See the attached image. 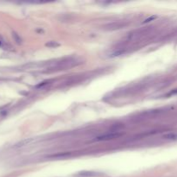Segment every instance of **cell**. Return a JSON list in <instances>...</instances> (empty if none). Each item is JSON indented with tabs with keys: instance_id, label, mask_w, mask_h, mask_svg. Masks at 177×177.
Returning a JSON list of instances; mask_svg holds the SVG:
<instances>
[{
	"instance_id": "6da1fadb",
	"label": "cell",
	"mask_w": 177,
	"mask_h": 177,
	"mask_svg": "<svg viewBox=\"0 0 177 177\" xmlns=\"http://www.w3.org/2000/svg\"><path fill=\"white\" fill-rule=\"evenodd\" d=\"M120 136H121V133H118V132L106 133V134L99 136L98 137H96L95 140L98 141V142H100V141H109V140H112V139H115V138H118Z\"/></svg>"
},
{
	"instance_id": "8992f818",
	"label": "cell",
	"mask_w": 177,
	"mask_h": 177,
	"mask_svg": "<svg viewBox=\"0 0 177 177\" xmlns=\"http://www.w3.org/2000/svg\"><path fill=\"white\" fill-rule=\"evenodd\" d=\"M169 95H177V89L172 90V91L169 93Z\"/></svg>"
},
{
	"instance_id": "3957f363",
	"label": "cell",
	"mask_w": 177,
	"mask_h": 177,
	"mask_svg": "<svg viewBox=\"0 0 177 177\" xmlns=\"http://www.w3.org/2000/svg\"><path fill=\"white\" fill-rule=\"evenodd\" d=\"M69 156H71V153H59V154H56V155H52L48 157L50 158H66V157H68Z\"/></svg>"
},
{
	"instance_id": "277c9868",
	"label": "cell",
	"mask_w": 177,
	"mask_h": 177,
	"mask_svg": "<svg viewBox=\"0 0 177 177\" xmlns=\"http://www.w3.org/2000/svg\"><path fill=\"white\" fill-rule=\"evenodd\" d=\"M12 36H13V38H14V40L16 41V42H17V43H20V42H21V39H20V37L18 36L17 34L13 33Z\"/></svg>"
},
{
	"instance_id": "7a4b0ae2",
	"label": "cell",
	"mask_w": 177,
	"mask_h": 177,
	"mask_svg": "<svg viewBox=\"0 0 177 177\" xmlns=\"http://www.w3.org/2000/svg\"><path fill=\"white\" fill-rule=\"evenodd\" d=\"M163 137L169 141H177V133L169 132V133H168V134H165Z\"/></svg>"
},
{
	"instance_id": "5b68a950",
	"label": "cell",
	"mask_w": 177,
	"mask_h": 177,
	"mask_svg": "<svg viewBox=\"0 0 177 177\" xmlns=\"http://www.w3.org/2000/svg\"><path fill=\"white\" fill-rule=\"evenodd\" d=\"M156 17H157V16H150V17L147 18V19L145 20V21L144 22V23H147V22H150V21H152V20L156 19Z\"/></svg>"
}]
</instances>
